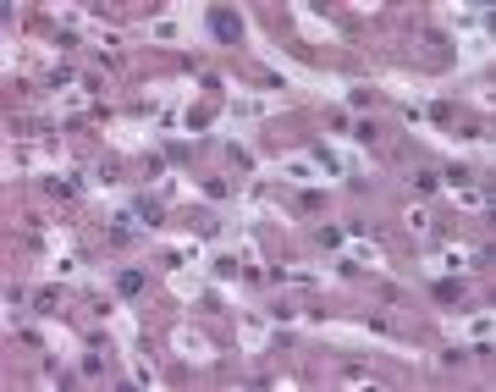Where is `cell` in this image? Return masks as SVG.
I'll list each match as a JSON object with an SVG mask.
<instances>
[{
    "mask_svg": "<svg viewBox=\"0 0 496 392\" xmlns=\"http://www.w3.org/2000/svg\"><path fill=\"white\" fill-rule=\"evenodd\" d=\"M210 22H215V33H221V39H237V11H215Z\"/></svg>",
    "mask_w": 496,
    "mask_h": 392,
    "instance_id": "obj_1",
    "label": "cell"
}]
</instances>
